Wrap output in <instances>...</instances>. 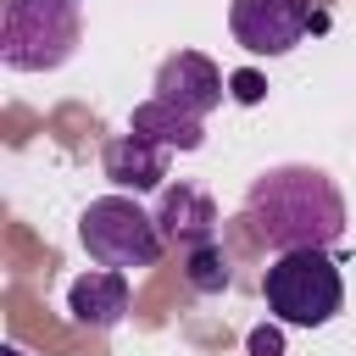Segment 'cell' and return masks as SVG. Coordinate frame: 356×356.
Wrapping results in <instances>:
<instances>
[{"label":"cell","mask_w":356,"mask_h":356,"mask_svg":"<svg viewBox=\"0 0 356 356\" xmlns=\"http://www.w3.org/2000/svg\"><path fill=\"white\" fill-rule=\"evenodd\" d=\"M245 228L267 250H328L345 234V195L317 167H273L245 195Z\"/></svg>","instance_id":"6da1fadb"},{"label":"cell","mask_w":356,"mask_h":356,"mask_svg":"<svg viewBox=\"0 0 356 356\" xmlns=\"http://www.w3.org/2000/svg\"><path fill=\"white\" fill-rule=\"evenodd\" d=\"M83 0H6L0 11V61L11 72H56L83 33Z\"/></svg>","instance_id":"7a4b0ae2"},{"label":"cell","mask_w":356,"mask_h":356,"mask_svg":"<svg viewBox=\"0 0 356 356\" xmlns=\"http://www.w3.org/2000/svg\"><path fill=\"white\" fill-rule=\"evenodd\" d=\"M261 295H267V312L278 323H295V328H323L339 317L345 306V278L334 267L328 250H284L267 278H261Z\"/></svg>","instance_id":"3957f363"},{"label":"cell","mask_w":356,"mask_h":356,"mask_svg":"<svg viewBox=\"0 0 356 356\" xmlns=\"http://www.w3.org/2000/svg\"><path fill=\"white\" fill-rule=\"evenodd\" d=\"M78 239H83L89 261L117 267V273L156 267V256H161V245H167V239H161V222H156L139 200H128V195H100V200H89L83 217H78Z\"/></svg>","instance_id":"277c9868"},{"label":"cell","mask_w":356,"mask_h":356,"mask_svg":"<svg viewBox=\"0 0 356 356\" xmlns=\"http://www.w3.org/2000/svg\"><path fill=\"white\" fill-rule=\"evenodd\" d=\"M306 22H312V0H234L228 6V28L250 56L295 50Z\"/></svg>","instance_id":"5b68a950"},{"label":"cell","mask_w":356,"mask_h":356,"mask_svg":"<svg viewBox=\"0 0 356 356\" xmlns=\"http://www.w3.org/2000/svg\"><path fill=\"white\" fill-rule=\"evenodd\" d=\"M156 100L189 111V117H206L211 106H222V72L211 56L200 50H178L156 67Z\"/></svg>","instance_id":"8992f818"},{"label":"cell","mask_w":356,"mask_h":356,"mask_svg":"<svg viewBox=\"0 0 356 356\" xmlns=\"http://www.w3.org/2000/svg\"><path fill=\"white\" fill-rule=\"evenodd\" d=\"M156 222H161V239H167V245H184V250L217 239V206H211V195L195 189V184H172V189H161Z\"/></svg>","instance_id":"52a82bcc"},{"label":"cell","mask_w":356,"mask_h":356,"mask_svg":"<svg viewBox=\"0 0 356 356\" xmlns=\"http://www.w3.org/2000/svg\"><path fill=\"white\" fill-rule=\"evenodd\" d=\"M67 312H72V323H83V328H117V323L128 317V273L100 267V273L72 278Z\"/></svg>","instance_id":"ba28073f"},{"label":"cell","mask_w":356,"mask_h":356,"mask_svg":"<svg viewBox=\"0 0 356 356\" xmlns=\"http://www.w3.org/2000/svg\"><path fill=\"white\" fill-rule=\"evenodd\" d=\"M100 167H106V178L117 184V189H156L161 178H167V145H156V139H145V134H117L111 145H106V156H100Z\"/></svg>","instance_id":"9c48e42d"},{"label":"cell","mask_w":356,"mask_h":356,"mask_svg":"<svg viewBox=\"0 0 356 356\" xmlns=\"http://www.w3.org/2000/svg\"><path fill=\"white\" fill-rule=\"evenodd\" d=\"M128 128L145 134V139H156V145H167V150H200V139H206L200 117H189V111H178V106H167L156 95L145 106H134V122Z\"/></svg>","instance_id":"30bf717a"},{"label":"cell","mask_w":356,"mask_h":356,"mask_svg":"<svg viewBox=\"0 0 356 356\" xmlns=\"http://www.w3.org/2000/svg\"><path fill=\"white\" fill-rule=\"evenodd\" d=\"M184 261H189V284L200 289V295H217V289H228V250L217 245V239H206V245H195V250H184Z\"/></svg>","instance_id":"8fae6325"},{"label":"cell","mask_w":356,"mask_h":356,"mask_svg":"<svg viewBox=\"0 0 356 356\" xmlns=\"http://www.w3.org/2000/svg\"><path fill=\"white\" fill-rule=\"evenodd\" d=\"M228 95H234L239 106H256V100L267 95V78H261V72H234V78H228Z\"/></svg>","instance_id":"7c38bea8"},{"label":"cell","mask_w":356,"mask_h":356,"mask_svg":"<svg viewBox=\"0 0 356 356\" xmlns=\"http://www.w3.org/2000/svg\"><path fill=\"white\" fill-rule=\"evenodd\" d=\"M250 356H284V334L278 328H250Z\"/></svg>","instance_id":"4fadbf2b"},{"label":"cell","mask_w":356,"mask_h":356,"mask_svg":"<svg viewBox=\"0 0 356 356\" xmlns=\"http://www.w3.org/2000/svg\"><path fill=\"white\" fill-rule=\"evenodd\" d=\"M6 356H22V350H6Z\"/></svg>","instance_id":"5bb4252c"}]
</instances>
